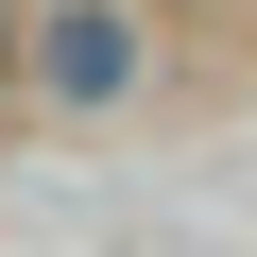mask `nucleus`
<instances>
[{
	"label": "nucleus",
	"mask_w": 257,
	"mask_h": 257,
	"mask_svg": "<svg viewBox=\"0 0 257 257\" xmlns=\"http://www.w3.org/2000/svg\"><path fill=\"white\" fill-rule=\"evenodd\" d=\"M172 69L155 0H18V103L35 120H138Z\"/></svg>",
	"instance_id": "obj_1"
},
{
	"label": "nucleus",
	"mask_w": 257,
	"mask_h": 257,
	"mask_svg": "<svg viewBox=\"0 0 257 257\" xmlns=\"http://www.w3.org/2000/svg\"><path fill=\"white\" fill-rule=\"evenodd\" d=\"M0 86H18V0H0Z\"/></svg>",
	"instance_id": "obj_2"
},
{
	"label": "nucleus",
	"mask_w": 257,
	"mask_h": 257,
	"mask_svg": "<svg viewBox=\"0 0 257 257\" xmlns=\"http://www.w3.org/2000/svg\"><path fill=\"white\" fill-rule=\"evenodd\" d=\"M155 18H206V0H155Z\"/></svg>",
	"instance_id": "obj_3"
}]
</instances>
